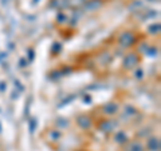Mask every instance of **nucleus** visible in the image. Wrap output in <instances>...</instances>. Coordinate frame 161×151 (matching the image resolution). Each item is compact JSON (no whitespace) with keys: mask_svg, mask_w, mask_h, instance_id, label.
<instances>
[]
</instances>
